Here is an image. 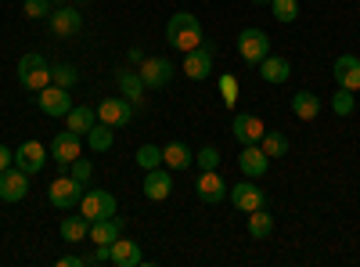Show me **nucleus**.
<instances>
[{
  "label": "nucleus",
  "instance_id": "37",
  "mask_svg": "<svg viewBox=\"0 0 360 267\" xmlns=\"http://www.w3.org/2000/svg\"><path fill=\"white\" fill-rule=\"evenodd\" d=\"M69 173L76 177V181L90 185V177H94V163H90V159H83V156H79V159H72V163H69Z\"/></svg>",
  "mask_w": 360,
  "mask_h": 267
},
{
  "label": "nucleus",
  "instance_id": "4",
  "mask_svg": "<svg viewBox=\"0 0 360 267\" xmlns=\"http://www.w3.org/2000/svg\"><path fill=\"white\" fill-rule=\"evenodd\" d=\"M83 192H86V185H83V181H76V177L69 173V177H58V181H51L47 199H51L54 210H72V206H79Z\"/></svg>",
  "mask_w": 360,
  "mask_h": 267
},
{
  "label": "nucleus",
  "instance_id": "31",
  "mask_svg": "<svg viewBox=\"0 0 360 267\" xmlns=\"http://www.w3.org/2000/svg\"><path fill=\"white\" fill-rule=\"evenodd\" d=\"M76 80H79V69H76V66H69V62L51 66V83H54V87H65V91H72Z\"/></svg>",
  "mask_w": 360,
  "mask_h": 267
},
{
  "label": "nucleus",
  "instance_id": "2",
  "mask_svg": "<svg viewBox=\"0 0 360 267\" xmlns=\"http://www.w3.org/2000/svg\"><path fill=\"white\" fill-rule=\"evenodd\" d=\"M18 83L25 87L29 94H40L44 87L51 83V66H47V58L44 54H22V62H18Z\"/></svg>",
  "mask_w": 360,
  "mask_h": 267
},
{
  "label": "nucleus",
  "instance_id": "26",
  "mask_svg": "<svg viewBox=\"0 0 360 267\" xmlns=\"http://www.w3.org/2000/svg\"><path fill=\"white\" fill-rule=\"evenodd\" d=\"M191 163H195V152H191L184 141H173V144L162 148V166H169V170H188Z\"/></svg>",
  "mask_w": 360,
  "mask_h": 267
},
{
  "label": "nucleus",
  "instance_id": "41",
  "mask_svg": "<svg viewBox=\"0 0 360 267\" xmlns=\"http://www.w3.org/2000/svg\"><path fill=\"white\" fill-rule=\"evenodd\" d=\"M127 58H130L134 66H141V62H144V51H141V47H130V54H127Z\"/></svg>",
  "mask_w": 360,
  "mask_h": 267
},
{
  "label": "nucleus",
  "instance_id": "16",
  "mask_svg": "<svg viewBox=\"0 0 360 267\" xmlns=\"http://www.w3.org/2000/svg\"><path fill=\"white\" fill-rule=\"evenodd\" d=\"M51 159L58 163V166H69L72 159H79V152H83V144H79V134H72V130H62L54 141H51Z\"/></svg>",
  "mask_w": 360,
  "mask_h": 267
},
{
  "label": "nucleus",
  "instance_id": "11",
  "mask_svg": "<svg viewBox=\"0 0 360 267\" xmlns=\"http://www.w3.org/2000/svg\"><path fill=\"white\" fill-rule=\"evenodd\" d=\"M173 73H176V66L169 62V58H144L141 62V80H144V87H152V91L166 87L173 80Z\"/></svg>",
  "mask_w": 360,
  "mask_h": 267
},
{
  "label": "nucleus",
  "instance_id": "5",
  "mask_svg": "<svg viewBox=\"0 0 360 267\" xmlns=\"http://www.w3.org/2000/svg\"><path fill=\"white\" fill-rule=\"evenodd\" d=\"M213 54H217V44L213 40H202L195 51L184 54V76L188 80H209V73H213Z\"/></svg>",
  "mask_w": 360,
  "mask_h": 267
},
{
  "label": "nucleus",
  "instance_id": "12",
  "mask_svg": "<svg viewBox=\"0 0 360 267\" xmlns=\"http://www.w3.org/2000/svg\"><path fill=\"white\" fill-rule=\"evenodd\" d=\"M195 195H198L202 202H209V206H217V202L227 199V181H224L217 170H202L198 181H195Z\"/></svg>",
  "mask_w": 360,
  "mask_h": 267
},
{
  "label": "nucleus",
  "instance_id": "20",
  "mask_svg": "<svg viewBox=\"0 0 360 267\" xmlns=\"http://www.w3.org/2000/svg\"><path fill=\"white\" fill-rule=\"evenodd\" d=\"M238 166H242V173L245 177H263L266 173V166H270V156L263 152L259 144H242V156H238Z\"/></svg>",
  "mask_w": 360,
  "mask_h": 267
},
{
  "label": "nucleus",
  "instance_id": "43",
  "mask_svg": "<svg viewBox=\"0 0 360 267\" xmlns=\"http://www.w3.org/2000/svg\"><path fill=\"white\" fill-rule=\"evenodd\" d=\"M252 4H270V0H252Z\"/></svg>",
  "mask_w": 360,
  "mask_h": 267
},
{
  "label": "nucleus",
  "instance_id": "24",
  "mask_svg": "<svg viewBox=\"0 0 360 267\" xmlns=\"http://www.w3.org/2000/svg\"><path fill=\"white\" fill-rule=\"evenodd\" d=\"M292 112H295V120L314 123L317 116H321V98H317L314 91H295V98H292Z\"/></svg>",
  "mask_w": 360,
  "mask_h": 267
},
{
  "label": "nucleus",
  "instance_id": "34",
  "mask_svg": "<svg viewBox=\"0 0 360 267\" xmlns=\"http://www.w3.org/2000/svg\"><path fill=\"white\" fill-rule=\"evenodd\" d=\"M353 108H356V101H353V91L339 87V91H335V98H332V112H335V116H353Z\"/></svg>",
  "mask_w": 360,
  "mask_h": 267
},
{
  "label": "nucleus",
  "instance_id": "27",
  "mask_svg": "<svg viewBox=\"0 0 360 267\" xmlns=\"http://www.w3.org/2000/svg\"><path fill=\"white\" fill-rule=\"evenodd\" d=\"M58 231H62V239H65V242H83V239H86V231H90V221H86L83 213H72V217L62 221V228H58Z\"/></svg>",
  "mask_w": 360,
  "mask_h": 267
},
{
  "label": "nucleus",
  "instance_id": "25",
  "mask_svg": "<svg viewBox=\"0 0 360 267\" xmlns=\"http://www.w3.org/2000/svg\"><path fill=\"white\" fill-rule=\"evenodd\" d=\"M98 123V108H90V105H72L69 108V116H65V127L72 130V134H90V127Z\"/></svg>",
  "mask_w": 360,
  "mask_h": 267
},
{
  "label": "nucleus",
  "instance_id": "22",
  "mask_svg": "<svg viewBox=\"0 0 360 267\" xmlns=\"http://www.w3.org/2000/svg\"><path fill=\"white\" fill-rule=\"evenodd\" d=\"M141 263H144V253H141V246L119 235V239L112 242V267H141Z\"/></svg>",
  "mask_w": 360,
  "mask_h": 267
},
{
  "label": "nucleus",
  "instance_id": "7",
  "mask_svg": "<svg viewBox=\"0 0 360 267\" xmlns=\"http://www.w3.org/2000/svg\"><path fill=\"white\" fill-rule=\"evenodd\" d=\"M79 213H83L86 221H105V217H112V213H115V195H112V192H101V188L83 192Z\"/></svg>",
  "mask_w": 360,
  "mask_h": 267
},
{
  "label": "nucleus",
  "instance_id": "13",
  "mask_svg": "<svg viewBox=\"0 0 360 267\" xmlns=\"http://www.w3.org/2000/svg\"><path fill=\"white\" fill-rule=\"evenodd\" d=\"M231 134H234V141H242V144H259L263 134H266V127H263L259 116H252V112H238V116H234V123H231Z\"/></svg>",
  "mask_w": 360,
  "mask_h": 267
},
{
  "label": "nucleus",
  "instance_id": "18",
  "mask_svg": "<svg viewBox=\"0 0 360 267\" xmlns=\"http://www.w3.org/2000/svg\"><path fill=\"white\" fill-rule=\"evenodd\" d=\"M130 116H134V108H130L127 98H105V101L98 105V120L108 123V127H127Z\"/></svg>",
  "mask_w": 360,
  "mask_h": 267
},
{
  "label": "nucleus",
  "instance_id": "3",
  "mask_svg": "<svg viewBox=\"0 0 360 267\" xmlns=\"http://www.w3.org/2000/svg\"><path fill=\"white\" fill-rule=\"evenodd\" d=\"M238 54H242V62L259 66L263 58L270 54V37L263 33V29H256V25L242 29V33H238Z\"/></svg>",
  "mask_w": 360,
  "mask_h": 267
},
{
  "label": "nucleus",
  "instance_id": "38",
  "mask_svg": "<svg viewBox=\"0 0 360 267\" xmlns=\"http://www.w3.org/2000/svg\"><path fill=\"white\" fill-rule=\"evenodd\" d=\"M220 98L227 108H234V98H238V80L234 76H220Z\"/></svg>",
  "mask_w": 360,
  "mask_h": 267
},
{
  "label": "nucleus",
  "instance_id": "36",
  "mask_svg": "<svg viewBox=\"0 0 360 267\" xmlns=\"http://www.w3.org/2000/svg\"><path fill=\"white\" fill-rule=\"evenodd\" d=\"M195 163L202 170H220V152H217L213 144H205V148H198V152H195Z\"/></svg>",
  "mask_w": 360,
  "mask_h": 267
},
{
  "label": "nucleus",
  "instance_id": "17",
  "mask_svg": "<svg viewBox=\"0 0 360 267\" xmlns=\"http://www.w3.org/2000/svg\"><path fill=\"white\" fill-rule=\"evenodd\" d=\"M332 76L339 87H346V91H360V58L356 54H339L335 66H332Z\"/></svg>",
  "mask_w": 360,
  "mask_h": 267
},
{
  "label": "nucleus",
  "instance_id": "39",
  "mask_svg": "<svg viewBox=\"0 0 360 267\" xmlns=\"http://www.w3.org/2000/svg\"><path fill=\"white\" fill-rule=\"evenodd\" d=\"M11 163H15V152H11L8 144H0V170H8Z\"/></svg>",
  "mask_w": 360,
  "mask_h": 267
},
{
  "label": "nucleus",
  "instance_id": "33",
  "mask_svg": "<svg viewBox=\"0 0 360 267\" xmlns=\"http://www.w3.org/2000/svg\"><path fill=\"white\" fill-rule=\"evenodd\" d=\"M270 11H274L278 22H295L299 18V0H270Z\"/></svg>",
  "mask_w": 360,
  "mask_h": 267
},
{
  "label": "nucleus",
  "instance_id": "21",
  "mask_svg": "<svg viewBox=\"0 0 360 267\" xmlns=\"http://www.w3.org/2000/svg\"><path fill=\"white\" fill-rule=\"evenodd\" d=\"M115 83H119V91H123V98L130 101V105H144V80H141V73H134V69H119L115 73Z\"/></svg>",
  "mask_w": 360,
  "mask_h": 267
},
{
  "label": "nucleus",
  "instance_id": "30",
  "mask_svg": "<svg viewBox=\"0 0 360 267\" xmlns=\"http://www.w3.org/2000/svg\"><path fill=\"white\" fill-rule=\"evenodd\" d=\"M270 231H274V217L266 213V206L252 210V213H249V235H252V239H266Z\"/></svg>",
  "mask_w": 360,
  "mask_h": 267
},
{
  "label": "nucleus",
  "instance_id": "23",
  "mask_svg": "<svg viewBox=\"0 0 360 267\" xmlns=\"http://www.w3.org/2000/svg\"><path fill=\"white\" fill-rule=\"evenodd\" d=\"M259 76H263L266 83H274V87L288 83V76H292V66H288V58H281V54H266L263 62H259Z\"/></svg>",
  "mask_w": 360,
  "mask_h": 267
},
{
  "label": "nucleus",
  "instance_id": "28",
  "mask_svg": "<svg viewBox=\"0 0 360 267\" xmlns=\"http://www.w3.org/2000/svg\"><path fill=\"white\" fill-rule=\"evenodd\" d=\"M259 148H263L270 159H285V156H288V137H285L281 130H266L263 141H259Z\"/></svg>",
  "mask_w": 360,
  "mask_h": 267
},
{
  "label": "nucleus",
  "instance_id": "44",
  "mask_svg": "<svg viewBox=\"0 0 360 267\" xmlns=\"http://www.w3.org/2000/svg\"><path fill=\"white\" fill-rule=\"evenodd\" d=\"M76 4H86V0H76Z\"/></svg>",
  "mask_w": 360,
  "mask_h": 267
},
{
  "label": "nucleus",
  "instance_id": "15",
  "mask_svg": "<svg viewBox=\"0 0 360 267\" xmlns=\"http://www.w3.org/2000/svg\"><path fill=\"white\" fill-rule=\"evenodd\" d=\"M123 228H127V221L119 217V213H112V217H105V221H90L86 239L94 242V246H112L119 235H123Z\"/></svg>",
  "mask_w": 360,
  "mask_h": 267
},
{
  "label": "nucleus",
  "instance_id": "19",
  "mask_svg": "<svg viewBox=\"0 0 360 267\" xmlns=\"http://www.w3.org/2000/svg\"><path fill=\"white\" fill-rule=\"evenodd\" d=\"M169 192H173V173H169V170H162V166L144 170V195H148V199L162 202V199H169Z\"/></svg>",
  "mask_w": 360,
  "mask_h": 267
},
{
  "label": "nucleus",
  "instance_id": "32",
  "mask_svg": "<svg viewBox=\"0 0 360 267\" xmlns=\"http://www.w3.org/2000/svg\"><path fill=\"white\" fill-rule=\"evenodd\" d=\"M134 159H137L141 170H155V166H162V148L159 144H141Z\"/></svg>",
  "mask_w": 360,
  "mask_h": 267
},
{
  "label": "nucleus",
  "instance_id": "1",
  "mask_svg": "<svg viewBox=\"0 0 360 267\" xmlns=\"http://www.w3.org/2000/svg\"><path fill=\"white\" fill-rule=\"evenodd\" d=\"M202 40H205V33H202V22H198L191 11H176V15L166 22V44H169V47H176L180 54L195 51Z\"/></svg>",
  "mask_w": 360,
  "mask_h": 267
},
{
  "label": "nucleus",
  "instance_id": "8",
  "mask_svg": "<svg viewBox=\"0 0 360 267\" xmlns=\"http://www.w3.org/2000/svg\"><path fill=\"white\" fill-rule=\"evenodd\" d=\"M227 195L234 202V210H242V213H252V210H259V206H266V195H263V188L252 181V177L242 181V185H231Z\"/></svg>",
  "mask_w": 360,
  "mask_h": 267
},
{
  "label": "nucleus",
  "instance_id": "9",
  "mask_svg": "<svg viewBox=\"0 0 360 267\" xmlns=\"http://www.w3.org/2000/svg\"><path fill=\"white\" fill-rule=\"evenodd\" d=\"M29 195V173L18 170L15 163L8 170H0V199L4 202H22Z\"/></svg>",
  "mask_w": 360,
  "mask_h": 267
},
{
  "label": "nucleus",
  "instance_id": "35",
  "mask_svg": "<svg viewBox=\"0 0 360 267\" xmlns=\"http://www.w3.org/2000/svg\"><path fill=\"white\" fill-rule=\"evenodd\" d=\"M22 11H25V18H51V11H54V4H51V0H25V4H22Z\"/></svg>",
  "mask_w": 360,
  "mask_h": 267
},
{
  "label": "nucleus",
  "instance_id": "42",
  "mask_svg": "<svg viewBox=\"0 0 360 267\" xmlns=\"http://www.w3.org/2000/svg\"><path fill=\"white\" fill-rule=\"evenodd\" d=\"M51 4H54V8H62V4H65V0H51Z\"/></svg>",
  "mask_w": 360,
  "mask_h": 267
},
{
  "label": "nucleus",
  "instance_id": "14",
  "mask_svg": "<svg viewBox=\"0 0 360 267\" xmlns=\"http://www.w3.org/2000/svg\"><path fill=\"white\" fill-rule=\"evenodd\" d=\"M47 25H51V33H54V37H76L79 29H83V15H79L76 8L62 4V8H54V11H51Z\"/></svg>",
  "mask_w": 360,
  "mask_h": 267
},
{
  "label": "nucleus",
  "instance_id": "6",
  "mask_svg": "<svg viewBox=\"0 0 360 267\" xmlns=\"http://www.w3.org/2000/svg\"><path fill=\"white\" fill-rule=\"evenodd\" d=\"M37 105H40V112H44V116H51V120H62V116H69V108H72V98H69L65 87L47 83L44 91L37 94Z\"/></svg>",
  "mask_w": 360,
  "mask_h": 267
},
{
  "label": "nucleus",
  "instance_id": "29",
  "mask_svg": "<svg viewBox=\"0 0 360 267\" xmlns=\"http://www.w3.org/2000/svg\"><path fill=\"white\" fill-rule=\"evenodd\" d=\"M112 127L108 123H94V127H90V134H86V144H90V152H108V148H112Z\"/></svg>",
  "mask_w": 360,
  "mask_h": 267
},
{
  "label": "nucleus",
  "instance_id": "10",
  "mask_svg": "<svg viewBox=\"0 0 360 267\" xmlns=\"http://www.w3.org/2000/svg\"><path fill=\"white\" fill-rule=\"evenodd\" d=\"M47 156H51V152H47L40 141H22V144L15 148V166L33 177V173H40V170L47 166Z\"/></svg>",
  "mask_w": 360,
  "mask_h": 267
},
{
  "label": "nucleus",
  "instance_id": "40",
  "mask_svg": "<svg viewBox=\"0 0 360 267\" xmlns=\"http://www.w3.org/2000/svg\"><path fill=\"white\" fill-rule=\"evenodd\" d=\"M58 267H86V260L83 256H62V260H58Z\"/></svg>",
  "mask_w": 360,
  "mask_h": 267
}]
</instances>
